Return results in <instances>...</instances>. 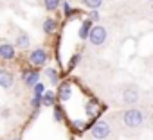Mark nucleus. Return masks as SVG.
I'll return each mask as SVG.
<instances>
[{"mask_svg":"<svg viewBox=\"0 0 153 140\" xmlns=\"http://www.w3.org/2000/svg\"><path fill=\"white\" fill-rule=\"evenodd\" d=\"M123 122L128 126V127H139L144 124V113L140 110H126L123 113Z\"/></svg>","mask_w":153,"mask_h":140,"instance_id":"obj_1","label":"nucleus"},{"mask_svg":"<svg viewBox=\"0 0 153 140\" xmlns=\"http://www.w3.org/2000/svg\"><path fill=\"white\" fill-rule=\"evenodd\" d=\"M87 38L90 40V43H92L94 47L103 45V43L106 41V29H105L103 25H94V27H90Z\"/></svg>","mask_w":153,"mask_h":140,"instance_id":"obj_2","label":"nucleus"},{"mask_svg":"<svg viewBox=\"0 0 153 140\" xmlns=\"http://www.w3.org/2000/svg\"><path fill=\"white\" fill-rule=\"evenodd\" d=\"M110 135V126L105 122V120H99L92 126V136L97 138V140H103Z\"/></svg>","mask_w":153,"mask_h":140,"instance_id":"obj_3","label":"nucleus"},{"mask_svg":"<svg viewBox=\"0 0 153 140\" xmlns=\"http://www.w3.org/2000/svg\"><path fill=\"white\" fill-rule=\"evenodd\" d=\"M29 61H31L34 66H42V65H45V61H47V54H45V50H43V49H36V50H33L31 56H29Z\"/></svg>","mask_w":153,"mask_h":140,"instance_id":"obj_4","label":"nucleus"},{"mask_svg":"<svg viewBox=\"0 0 153 140\" xmlns=\"http://www.w3.org/2000/svg\"><path fill=\"white\" fill-rule=\"evenodd\" d=\"M13 74L9 72V70H4V68H0V86L2 88H11L13 86Z\"/></svg>","mask_w":153,"mask_h":140,"instance_id":"obj_5","label":"nucleus"},{"mask_svg":"<svg viewBox=\"0 0 153 140\" xmlns=\"http://www.w3.org/2000/svg\"><path fill=\"white\" fill-rule=\"evenodd\" d=\"M0 57L2 59H13L15 57V47L11 43H2L0 45Z\"/></svg>","mask_w":153,"mask_h":140,"instance_id":"obj_6","label":"nucleus"},{"mask_svg":"<svg viewBox=\"0 0 153 140\" xmlns=\"http://www.w3.org/2000/svg\"><path fill=\"white\" fill-rule=\"evenodd\" d=\"M137 99H139V92L137 90H124L123 92V101L126 104H135Z\"/></svg>","mask_w":153,"mask_h":140,"instance_id":"obj_7","label":"nucleus"},{"mask_svg":"<svg viewBox=\"0 0 153 140\" xmlns=\"http://www.w3.org/2000/svg\"><path fill=\"white\" fill-rule=\"evenodd\" d=\"M70 95H72L70 85H68V83H63V85L59 86V92H58V97H59V101H67V99H70Z\"/></svg>","mask_w":153,"mask_h":140,"instance_id":"obj_8","label":"nucleus"},{"mask_svg":"<svg viewBox=\"0 0 153 140\" xmlns=\"http://www.w3.org/2000/svg\"><path fill=\"white\" fill-rule=\"evenodd\" d=\"M38 77H40V76H38V72H27V74L24 76V83H25L27 86H34L36 83H40V81H38Z\"/></svg>","mask_w":153,"mask_h":140,"instance_id":"obj_9","label":"nucleus"},{"mask_svg":"<svg viewBox=\"0 0 153 140\" xmlns=\"http://www.w3.org/2000/svg\"><path fill=\"white\" fill-rule=\"evenodd\" d=\"M29 43H31V38H29L25 32L18 34V38H16V47H20V49H25V47H29Z\"/></svg>","mask_w":153,"mask_h":140,"instance_id":"obj_10","label":"nucleus"},{"mask_svg":"<svg viewBox=\"0 0 153 140\" xmlns=\"http://www.w3.org/2000/svg\"><path fill=\"white\" fill-rule=\"evenodd\" d=\"M54 29H56V22H54L52 18H47V20L43 22V32H45V34H52Z\"/></svg>","mask_w":153,"mask_h":140,"instance_id":"obj_11","label":"nucleus"},{"mask_svg":"<svg viewBox=\"0 0 153 140\" xmlns=\"http://www.w3.org/2000/svg\"><path fill=\"white\" fill-rule=\"evenodd\" d=\"M90 27H92V25H90V22H88V20H85V22H83V25H81V29H79V38H81V40H85V38L88 36Z\"/></svg>","mask_w":153,"mask_h":140,"instance_id":"obj_12","label":"nucleus"},{"mask_svg":"<svg viewBox=\"0 0 153 140\" xmlns=\"http://www.w3.org/2000/svg\"><path fill=\"white\" fill-rule=\"evenodd\" d=\"M47 77H49V81L52 83V85H58V81H59V77H58V72H56V70L54 68H47Z\"/></svg>","mask_w":153,"mask_h":140,"instance_id":"obj_13","label":"nucleus"},{"mask_svg":"<svg viewBox=\"0 0 153 140\" xmlns=\"http://www.w3.org/2000/svg\"><path fill=\"white\" fill-rule=\"evenodd\" d=\"M83 4H85L87 7L97 11V7H101V4H103V0H83Z\"/></svg>","mask_w":153,"mask_h":140,"instance_id":"obj_14","label":"nucleus"},{"mask_svg":"<svg viewBox=\"0 0 153 140\" xmlns=\"http://www.w3.org/2000/svg\"><path fill=\"white\" fill-rule=\"evenodd\" d=\"M42 102H43L45 106H52V104H54V95H52V92H45Z\"/></svg>","mask_w":153,"mask_h":140,"instance_id":"obj_15","label":"nucleus"},{"mask_svg":"<svg viewBox=\"0 0 153 140\" xmlns=\"http://www.w3.org/2000/svg\"><path fill=\"white\" fill-rule=\"evenodd\" d=\"M43 4H45V9L54 11V9L59 6V0H43Z\"/></svg>","mask_w":153,"mask_h":140,"instance_id":"obj_16","label":"nucleus"},{"mask_svg":"<svg viewBox=\"0 0 153 140\" xmlns=\"http://www.w3.org/2000/svg\"><path fill=\"white\" fill-rule=\"evenodd\" d=\"M33 88H34V97H42V95H43V90H45V86H43L42 83H36Z\"/></svg>","mask_w":153,"mask_h":140,"instance_id":"obj_17","label":"nucleus"},{"mask_svg":"<svg viewBox=\"0 0 153 140\" xmlns=\"http://www.w3.org/2000/svg\"><path fill=\"white\" fill-rule=\"evenodd\" d=\"M40 104H42V97H34L33 99V108H38Z\"/></svg>","mask_w":153,"mask_h":140,"instance_id":"obj_18","label":"nucleus"},{"mask_svg":"<svg viewBox=\"0 0 153 140\" xmlns=\"http://www.w3.org/2000/svg\"><path fill=\"white\" fill-rule=\"evenodd\" d=\"M90 20H99V13L97 11H92L90 13Z\"/></svg>","mask_w":153,"mask_h":140,"instance_id":"obj_19","label":"nucleus"},{"mask_svg":"<svg viewBox=\"0 0 153 140\" xmlns=\"http://www.w3.org/2000/svg\"><path fill=\"white\" fill-rule=\"evenodd\" d=\"M87 113H88V115H92V113H94V102H90V104L87 106Z\"/></svg>","mask_w":153,"mask_h":140,"instance_id":"obj_20","label":"nucleus"},{"mask_svg":"<svg viewBox=\"0 0 153 140\" xmlns=\"http://www.w3.org/2000/svg\"><path fill=\"white\" fill-rule=\"evenodd\" d=\"M63 11H65V15H67V13H70V6H68L67 2L63 4Z\"/></svg>","mask_w":153,"mask_h":140,"instance_id":"obj_21","label":"nucleus"},{"mask_svg":"<svg viewBox=\"0 0 153 140\" xmlns=\"http://www.w3.org/2000/svg\"><path fill=\"white\" fill-rule=\"evenodd\" d=\"M54 111H56V120H61V111H59V110H58V108H56V110H54Z\"/></svg>","mask_w":153,"mask_h":140,"instance_id":"obj_22","label":"nucleus"}]
</instances>
